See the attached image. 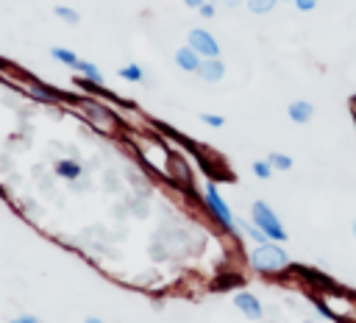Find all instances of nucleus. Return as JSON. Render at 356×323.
<instances>
[{
    "label": "nucleus",
    "instance_id": "1",
    "mask_svg": "<svg viewBox=\"0 0 356 323\" xmlns=\"http://www.w3.org/2000/svg\"><path fill=\"white\" fill-rule=\"evenodd\" d=\"M314 304L317 309L331 317V320H339V323H356V295L342 290L339 284H331L325 290H317L314 292Z\"/></svg>",
    "mask_w": 356,
    "mask_h": 323
},
{
    "label": "nucleus",
    "instance_id": "2",
    "mask_svg": "<svg viewBox=\"0 0 356 323\" xmlns=\"http://www.w3.org/2000/svg\"><path fill=\"white\" fill-rule=\"evenodd\" d=\"M248 265L256 270V273H264V276H275V273H284L289 270V253L284 251L281 242H261V245H253L250 253H248Z\"/></svg>",
    "mask_w": 356,
    "mask_h": 323
},
{
    "label": "nucleus",
    "instance_id": "3",
    "mask_svg": "<svg viewBox=\"0 0 356 323\" xmlns=\"http://www.w3.org/2000/svg\"><path fill=\"white\" fill-rule=\"evenodd\" d=\"M250 223H253L259 231H264L267 239H273V242H286V228L281 226V220H278V214L273 212V206H267L264 200H253V206H250Z\"/></svg>",
    "mask_w": 356,
    "mask_h": 323
},
{
    "label": "nucleus",
    "instance_id": "4",
    "mask_svg": "<svg viewBox=\"0 0 356 323\" xmlns=\"http://www.w3.org/2000/svg\"><path fill=\"white\" fill-rule=\"evenodd\" d=\"M203 206H206V212L222 226V231H228V234H234L236 231V220H234V214H231V209H228V203H225V198L217 192V187H214V181H206V192H203Z\"/></svg>",
    "mask_w": 356,
    "mask_h": 323
},
{
    "label": "nucleus",
    "instance_id": "5",
    "mask_svg": "<svg viewBox=\"0 0 356 323\" xmlns=\"http://www.w3.org/2000/svg\"><path fill=\"white\" fill-rule=\"evenodd\" d=\"M186 45L200 56V58H220V45L206 28H192L186 33Z\"/></svg>",
    "mask_w": 356,
    "mask_h": 323
},
{
    "label": "nucleus",
    "instance_id": "6",
    "mask_svg": "<svg viewBox=\"0 0 356 323\" xmlns=\"http://www.w3.org/2000/svg\"><path fill=\"white\" fill-rule=\"evenodd\" d=\"M234 306H236L245 317H250V320H261V315H264L259 298H256L253 292H245V290H239V292L234 295Z\"/></svg>",
    "mask_w": 356,
    "mask_h": 323
},
{
    "label": "nucleus",
    "instance_id": "7",
    "mask_svg": "<svg viewBox=\"0 0 356 323\" xmlns=\"http://www.w3.org/2000/svg\"><path fill=\"white\" fill-rule=\"evenodd\" d=\"M197 75H200V81L217 84V81H222V75H225V64H222L220 58H200Z\"/></svg>",
    "mask_w": 356,
    "mask_h": 323
},
{
    "label": "nucleus",
    "instance_id": "8",
    "mask_svg": "<svg viewBox=\"0 0 356 323\" xmlns=\"http://www.w3.org/2000/svg\"><path fill=\"white\" fill-rule=\"evenodd\" d=\"M53 173H56L58 178H64V181H78V178L83 175V164H81L78 159H56Z\"/></svg>",
    "mask_w": 356,
    "mask_h": 323
},
{
    "label": "nucleus",
    "instance_id": "9",
    "mask_svg": "<svg viewBox=\"0 0 356 323\" xmlns=\"http://www.w3.org/2000/svg\"><path fill=\"white\" fill-rule=\"evenodd\" d=\"M286 114H289V120H292V123L303 125V123H309V120L314 117V106H312L309 100H292V103H289V109H286Z\"/></svg>",
    "mask_w": 356,
    "mask_h": 323
},
{
    "label": "nucleus",
    "instance_id": "10",
    "mask_svg": "<svg viewBox=\"0 0 356 323\" xmlns=\"http://www.w3.org/2000/svg\"><path fill=\"white\" fill-rule=\"evenodd\" d=\"M175 64H178L184 72H197V67H200V56L186 45V47H178V50H175Z\"/></svg>",
    "mask_w": 356,
    "mask_h": 323
},
{
    "label": "nucleus",
    "instance_id": "11",
    "mask_svg": "<svg viewBox=\"0 0 356 323\" xmlns=\"http://www.w3.org/2000/svg\"><path fill=\"white\" fill-rule=\"evenodd\" d=\"M75 70L81 72V78H83V81H89V84H95V86H103V84H106L103 72H100V70H97V64H92V61H83V58H81V61L75 64Z\"/></svg>",
    "mask_w": 356,
    "mask_h": 323
},
{
    "label": "nucleus",
    "instance_id": "12",
    "mask_svg": "<svg viewBox=\"0 0 356 323\" xmlns=\"http://www.w3.org/2000/svg\"><path fill=\"white\" fill-rule=\"evenodd\" d=\"M28 92H31L33 97H39V100H44V103H56V100H58V95H61V92H56V89H50V86H44V84H39V81H33V84L28 86Z\"/></svg>",
    "mask_w": 356,
    "mask_h": 323
},
{
    "label": "nucleus",
    "instance_id": "13",
    "mask_svg": "<svg viewBox=\"0 0 356 323\" xmlns=\"http://www.w3.org/2000/svg\"><path fill=\"white\" fill-rule=\"evenodd\" d=\"M117 75H120L122 81H131V84H142V81H145V70H142L139 64H134V61L125 64V67H120Z\"/></svg>",
    "mask_w": 356,
    "mask_h": 323
},
{
    "label": "nucleus",
    "instance_id": "14",
    "mask_svg": "<svg viewBox=\"0 0 356 323\" xmlns=\"http://www.w3.org/2000/svg\"><path fill=\"white\" fill-rule=\"evenodd\" d=\"M50 56H53L58 64L70 67V70H75V64L81 61V58L75 56V50H67V47H53V50H50Z\"/></svg>",
    "mask_w": 356,
    "mask_h": 323
},
{
    "label": "nucleus",
    "instance_id": "15",
    "mask_svg": "<svg viewBox=\"0 0 356 323\" xmlns=\"http://www.w3.org/2000/svg\"><path fill=\"white\" fill-rule=\"evenodd\" d=\"M250 173H253L256 178L267 181V178L273 175V167H270V162H267V159H256V162H250Z\"/></svg>",
    "mask_w": 356,
    "mask_h": 323
},
{
    "label": "nucleus",
    "instance_id": "16",
    "mask_svg": "<svg viewBox=\"0 0 356 323\" xmlns=\"http://www.w3.org/2000/svg\"><path fill=\"white\" fill-rule=\"evenodd\" d=\"M275 3L278 0H245V6H248L250 14H267V11L275 8Z\"/></svg>",
    "mask_w": 356,
    "mask_h": 323
},
{
    "label": "nucleus",
    "instance_id": "17",
    "mask_svg": "<svg viewBox=\"0 0 356 323\" xmlns=\"http://www.w3.org/2000/svg\"><path fill=\"white\" fill-rule=\"evenodd\" d=\"M267 162H270L273 170H289V167H292V159H289L286 153H278V150H273V153L267 156Z\"/></svg>",
    "mask_w": 356,
    "mask_h": 323
},
{
    "label": "nucleus",
    "instance_id": "18",
    "mask_svg": "<svg viewBox=\"0 0 356 323\" xmlns=\"http://www.w3.org/2000/svg\"><path fill=\"white\" fill-rule=\"evenodd\" d=\"M56 17L58 19H64V22H70V25H78V11L75 8H70V6H56Z\"/></svg>",
    "mask_w": 356,
    "mask_h": 323
},
{
    "label": "nucleus",
    "instance_id": "19",
    "mask_svg": "<svg viewBox=\"0 0 356 323\" xmlns=\"http://www.w3.org/2000/svg\"><path fill=\"white\" fill-rule=\"evenodd\" d=\"M200 123H206L209 128H222V125H225V117H220V114H211V111H206V114H200Z\"/></svg>",
    "mask_w": 356,
    "mask_h": 323
},
{
    "label": "nucleus",
    "instance_id": "20",
    "mask_svg": "<svg viewBox=\"0 0 356 323\" xmlns=\"http://www.w3.org/2000/svg\"><path fill=\"white\" fill-rule=\"evenodd\" d=\"M242 228H245V234H248V239H253L256 245H261V242H267V234H264V231H259V228H256L253 223H250V226H242Z\"/></svg>",
    "mask_w": 356,
    "mask_h": 323
},
{
    "label": "nucleus",
    "instance_id": "21",
    "mask_svg": "<svg viewBox=\"0 0 356 323\" xmlns=\"http://www.w3.org/2000/svg\"><path fill=\"white\" fill-rule=\"evenodd\" d=\"M292 3H295V8H298V11H312L320 0H292Z\"/></svg>",
    "mask_w": 356,
    "mask_h": 323
},
{
    "label": "nucleus",
    "instance_id": "22",
    "mask_svg": "<svg viewBox=\"0 0 356 323\" xmlns=\"http://www.w3.org/2000/svg\"><path fill=\"white\" fill-rule=\"evenodd\" d=\"M8 323H42V320L33 315H17V317H8Z\"/></svg>",
    "mask_w": 356,
    "mask_h": 323
},
{
    "label": "nucleus",
    "instance_id": "23",
    "mask_svg": "<svg viewBox=\"0 0 356 323\" xmlns=\"http://www.w3.org/2000/svg\"><path fill=\"white\" fill-rule=\"evenodd\" d=\"M197 11H200V17H206V19H211V17H214V3H209V0H206V3H203V6L197 8Z\"/></svg>",
    "mask_w": 356,
    "mask_h": 323
},
{
    "label": "nucleus",
    "instance_id": "24",
    "mask_svg": "<svg viewBox=\"0 0 356 323\" xmlns=\"http://www.w3.org/2000/svg\"><path fill=\"white\" fill-rule=\"evenodd\" d=\"M242 3H245V0H222V6H225V8H239Z\"/></svg>",
    "mask_w": 356,
    "mask_h": 323
},
{
    "label": "nucleus",
    "instance_id": "25",
    "mask_svg": "<svg viewBox=\"0 0 356 323\" xmlns=\"http://www.w3.org/2000/svg\"><path fill=\"white\" fill-rule=\"evenodd\" d=\"M206 0H184V6H189V8H200Z\"/></svg>",
    "mask_w": 356,
    "mask_h": 323
},
{
    "label": "nucleus",
    "instance_id": "26",
    "mask_svg": "<svg viewBox=\"0 0 356 323\" xmlns=\"http://www.w3.org/2000/svg\"><path fill=\"white\" fill-rule=\"evenodd\" d=\"M83 323H103V320H100V317H86Z\"/></svg>",
    "mask_w": 356,
    "mask_h": 323
},
{
    "label": "nucleus",
    "instance_id": "27",
    "mask_svg": "<svg viewBox=\"0 0 356 323\" xmlns=\"http://www.w3.org/2000/svg\"><path fill=\"white\" fill-rule=\"evenodd\" d=\"M350 109H356V95H353V97H350Z\"/></svg>",
    "mask_w": 356,
    "mask_h": 323
},
{
    "label": "nucleus",
    "instance_id": "28",
    "mask_svg": "<svg viewBox=\"0 0 356 323\" xmlns=\"http://www.w3.org/2000/svg\"><path fill=\"white\" fill-rule=\"evenodd\" d=\"M353 237H356V220H353Z\"/></svg>",
    "mask_w": 356,
    "mask_h": 323
},
{
    "label": "nucleus",
    "instance_id": "29",
    "mask_svg": "<svg viewBox=\"0 0 356 323\" xmlns=\"http://www.w3.org/2000/svg\"><path fill=\"white\" fill-rule=\"evenodd\" d=\"M353 125H356V109H353Z\"/></svg>",
    "mask_w": 356,
    "mask_h": 323
}]
</instances>
